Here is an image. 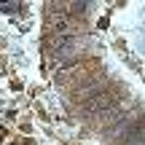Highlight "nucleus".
Here are the masks:
<instances>
[{"instance_id":"nucleus-2","label":"nucleus","mask_w":145,"mask_h":145,"mask_svg":"<svg viewBox=\"0 0 145 145\" xmlns=\"http://www.w3.org/2000/svg\"><path fill=\"white\" fill-rule=\"evenodd\" d=\"M3 140H5V132H3V129H0V145H3Z\"/></svg>"},{"instance_id":"nucleus-1","label":"nucleus","mask_w":145,"mask_h":145,"mask_svg":"<svg viewBox=\"0 0 145 145\" xmlns=\"http://www.w3.org/2000/svg\"><path fill=\"white\" fill-rule=\"evenodd\" d=\"M22 145H35V140H32V137H24V140H22Z\"/></svg>"}]
</instances>
